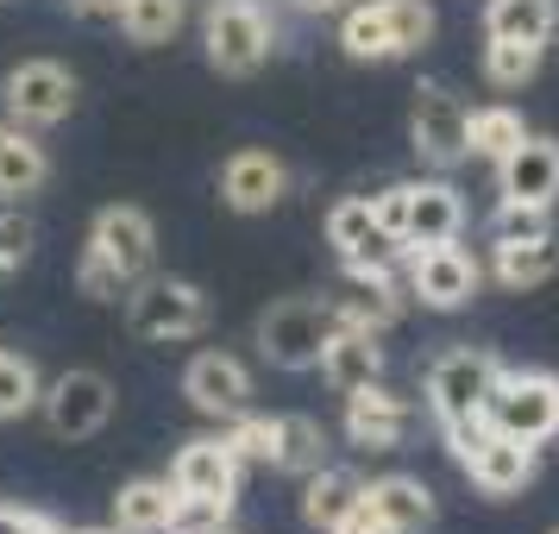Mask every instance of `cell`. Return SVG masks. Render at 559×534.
Here are the masks:
<instances>
[{"label": "cell", "mask_w": 559, "mask_h": 534, "mask_svg": "<svg viewBox=\"0 0 559 534\" xmlns=\"http://www.w3.org/2000/svg\"><path fill=\"white\" fill-rule=\"evenodd\" d=\"M127 289H132V283L120 277V271H114V264L95 252V246L82 252V264H76V296H88V302H114V296H127Z\"/></svg>", "instance_id": "obj_37"}, {"label": "cell", "mask_w": 559, "mask_h": 534, "mask_svg": "<svg viewBox=\"0 0 559 534\" xmlns=\"http://www.w3.org/2000/svg\"><path fill=\"white\" fill-rule=\"evenodd\" d=\"M554 534H559V529H554Z\"/></svg>", "instance_id": "obj_46"}, {"label": "cell", "mask_w": 559, "mask_h": 534, "mask_svg": "<svg viewBox=\"0 0 559 534\" xmlns=\"http://www.w3.org/2000/svg\"><path fill=\"white\" fill-rule=\"evenodd\" d=\"M390 7V32H396V51L415 57V51H428V38H433V7L428 0H383Z\"/></svg>", "instance_id": "obj_36"}, {"label": "cell", "mask_w": 559, "mask_h": 534, "mask_svg": "<svg viewBox=\"0 0 559 534\" xmlns=\"http://www.w3.org/2000/svg\"><path fill=\"white\" fill-rule=\"evenodd\" d=\"M333 315L346 321V328H371L383 333L390 321H396V271H346V283L328 296Z\"/></svg>", "instance_id": "obj_19"}, {"label": "cell", "mask_w": 559, "mask_h": 534, "mask_svg": "<svg viewBox=\"0 0 559 534\" xmlns=\"http://www.w3.org/2000/svg\"><path fill=\"white\" fill-rule=\"evenodd\" d=\"M484 422L497 434H515V440H554L559 434V378L554 371H503L497 390H490V408H484Z\"/></svg>", "instance_id": "obj_5"}, {"label": "cell", "mask_w": 559, "mask_h": 534, "mask_svg": "<svg viewBox=\"0 0 559 534\" xmlns=\"http://www.w3.org/2000/svg\"><path fill=\"white\" fill-rule=\"evenodd\" d=\"M127 328L152 346H170V340H195L207 328V302L195 283L182 277H139L127 289Z\"/></svg>", "instance_id": "obj_4"}, {"label": "cell", "mask_w": 559, "mask_h": 534, "mask_svg": "<svg viewBox=\"0 0 559 534\" xmlns=\"http://www.w3.org/2000/svg\"><path fill=\"white\" fill-rule=\"evenodd\" d=\"M459 465H465L472 490H484V497H522V490L534 484V447L515 440V434H497V428L484 434Z\"/></svg>", "instance_id": "obj_13"}, {"label": "cell", "mask_w": 559, "mask_h": 534, "mask_svg": "<svg viewBox=\"0 0 559 534\" xmlns=\"http://www.w3.org/2000/svg\"><path fill=\"white\" fill-rule=\"evenodd\" d=\"M547 233H554V207L547 202H497V214H490V246L547 239Z\"/></svg>", "instance_id": "obj_34"}, {"label": "cell", "mask_w": 559, "mask_h": 534, "mask_svg": "<svg viewBox=\"0 0 559 534\" xmlns=\"http://www.w3.org/2000/svg\"><path fill=\"white\" fill-rule=\"evenodd\" d=\"M170 503H177V484L170 478H132L114 497V529L120 534H170Z\"/></svg>", "instance_id": "obj_25"}, {"label": "cell", "mask_w": 559, "mask_h": 534, "mask_svg": "<svg viewBox=\"0 0 559 534\" xmlns=\"http://www.w3.org/2000/svg\"><path fill=\"white\" fill-rule=\"evenodd\" d=\"M38 408H45V428H51L57 440H88V434H102L107 415H114V383H107L102 371H63L57 383H45Z\"/></svg>", "instance_id": "obj_9"}, {"label": "cell", "mask_w": 559, "mask_h": 534, "mask_svg": "<svg viewBox=\"0 0 559 534\" xmlns=\"http://www.w3.org/2000/svg\"><path fill=\"white\" fill-rule=\"evenodd\" d=\"M227 515H233V503H221V497H189V490H177V503H170V534H221Z\"/></svg>", "instance_id": "obj_35"}, {"label": "cell", "mask_w": 559, "mask_h": 534, "mask_svg": "<svg viewBox=\"0 0 559 534\" xmlns=\"http://www.w3.org/2000/svg\"><path fill=\"white\" fill-rule=\"evenodd\" d=\"M296 7H302V13H321V20H333V13H346L353 0H296Z\"/></svg>", "instance_id": "obj_43"}, {"label": "cell", "mask_w": 559, "mask_h": 534, "mask_svg": "<svg viewBox=\"0 0 559 534\" xmlns=\"http://www.w3.org/2000/svg\"><path fill=\"white\" fill-rule=\"evenodd\" d=\"M408 434H415V408L403 396H390L383 383H365L346 396V440L365 447V453H390V447H403Z\"/></svg>", "instance_id": "obj_14"}, {"label": "cell", "mask_w": 559, "mask_h": 534, "mask_svg": "<svg viewBox=\"0 0 559 534\" xmlns=\"http://www.w3.org/2000/svg\"><path fill=\"white\" fill-rule=\"evenodd\" d=\"M314 465H328V428L308 415H277V472L308 478Z\"/></svg>", "instance_id": "obj_28"}, {"label": "cell", "mask_w": 559, "mask_h": 534, "mask_svg": "<svg viewBox=\"0 0 559 534\" xmlns=\"http://www.w3.org/2000/svg\"><path fill=\"white\" fill-rule=\"evenodd\" d=\"M227 447L239 465H277V415H233L227 422Z\"/></svg>", "instance_id": "obj_33"}, {"label": "cell", "mask_w": 559, "mask_h": 534, "mask_svg": "<svg viewBox=\"0 0 559 534\" xmlns=\"http://www.w3.org/2000/svg\"><path fill=\"white\" fill-rule=\"evenodd\" d=\"M182 396L202 415H214V422H233V415L252 408V371L233 353H195L189 371H182Z\"/></svg>", "instance_id": "obj_11"}, {"label": "cell", "mask_w": 559, "mask_h": 534, "mask_svg": "<svg viewBox=\"0 0 559 534\" xmlns=\"http://www.w3.org/2000/svg\"><path fill=\"white\" fill-rule=\"evenodd\" d=\"M365 503L378 509V522L390 534H428L433 529V490L421 478H371L365 484Z\"/></svg>", "instance_id": "obj_20"}, {"label": "cell", "mask_w": 559, "mask_h": 534, "mask_svg": "<svg viewBox=\"0 0 559 534\" xmlns=\"http://www.w3.org/2000/svg\"><path fill=\"white\" fill-rule=\"evenodd\" d=\"M202 45L207 63L221 76H258L271 63V45H277V26L264 20L258 0H214L202 20Z\"/></svg>", "instance_id": "obj_2"}, {"label": "cell", "mask_w": 559, "mask_h": 534, "mask_svg": "<svg viewBox=\"0 0 559 534\" xmlns=\"http://www.w3.org/2000/svg\"><path fill=\"white\" fill-rule=\"evenodd\" d=\"M490 264H497V283L503 289H540V283L559 271V239H515V246H490Z\"/></svg>", "instance_id": "obj_27"}, {"label": "cell", "mask_w": 559, "mask_h": 534, "mask_svg": "<svg viewBox=\"0 0 559 534\" xmlns=\"http://www.w3.org/2000/svg\"><path fill=\"white\" fill-rule=\"evenodd\" d=\"M340 328V315L333 302L321 296H289V302H271L264 308V321H258V353L271 358L277 371H314L321 365V346L333 340Z\"/></svg>", "instance_id": "obj_1"}, {"label": "cell", "mask_w": 559, "mask_h": 534, "mask_svg": "<svg viewBox=\"0 0 559 534\" xmlns=\"http://www.w3.org/2000/svg\"><path fill=\"white\" fill-rule=\"evenodd\" d=\"M76 13H88V20H114L120 13V0H70Z\"/></svg>", "instance_id": "obj_42"}, {"label": "cell", "mask_w": 559, "mask_h": 534, "mask_svg": "<svg viewBox=\"0 0 559 534\" xmlns=\"http://www.w3.org/2000/svg\"><path fill=\"white\" fill-rule=\"evenodd\" d=\"M32 239H38V233H32L26 214H0V283L20 277V264L32 258Z\"/></svg>", "instance_id": "obj_39"}, {"label": "cell", "mask_w": 559, "mask_h": 534, "mask_svg": "<svg viewBox=\"0 0 559 534\" xmlns=\"http://www.w3.org/2000/svg\"><path fill=\"white\" fill-rule=\"evenodd\" d=\"M321 378L340 390V396H353V390H365V383L383 378V353H378V333L371 328H333V340L321 346V365H314Z\"/></svg>", "instance_id": "obj_18"}, {"label": "cell", "mask_w": 559, "mask_h": 534, "mask_svg": "<svg viewBox=\"0 0 559 534\" xmlns=\"http://www.w3.org/2000/svg\"><path fill=\"white\" fill-rule=\"evenodd\" d=\"M340 51L353 57V63H390V57H403L383 0H353V7L340 13Z\"/></svg>", "instance_id": "obj_24"}, {"label": "cell", "mask_w": 559, "mask_h": 534, "mask_svg": "<svg viewBox=\"0 0 559 534\" xmlns=\"http://www.w3.org/2000/svg\"><path fill=\"white\" fill-rule=\"evenodd\" d=\"M403 283H408V296L428 302V308H465L472 296H478L484 271L459 239H447V246H408L403 252Z\"/></svg>", "instance_id": "obj_6"}, {"label": "cell", "mask_w": 559, "mask_h": 534, "mask_svg": "<svg viewBox=\"0 0 559 534\" xmlns=\"http://www.w3.org/2000/svg\"><path fill=\"white\" fill-rule=\"evenodd\" d=\"M239 459H233L227 434H202V440H189L177 453V465H170V484L177 490H189V497H221V503H233L239 497Z\"/></svg>", "instance_id": "obj_16"}, {"label": "cell", "mask_w": 559, "mask_h": 534, "mask_svg": "<svg viewBox=\"0 0 559 534\" xmlns=\"http://www.w3.org/2000/svg\"><path fill=\"white\" fill-rule=\"evenodd\" d=\"M333 534H390V529H383V522H378V509H371V503H365V497H358V503L346 509L340 522H333Z\"/></svg>", "instance_id": "obj_40"}, {"label": "cell", "mask_w": 559, "mask_h": 534, "mask_svg": "<svg viewBox=\"0 0 559 534\" xmlns=\"http://www.w3.org/2000/svg\"><path fill=\"white\" fill-rule=\"evenodd\" d=\"M38 534H70V529H57V522H45V529H38Z\"/></svg>", "instance_id": "obj_45"}, {"label": "cell", "mask_w": 559, "mask_h": 534, "mask_svg": "<svg viewBox=\"0 0 559 534\" xmlns=\"http://www.w3.org/2000/svg\"><path fill=\"white\" fill-rule=\"evenodd\" d=\"M51 182V157L20 120H0V195H38Z\"/></svg>", "instance_id": "obj_23"}, {"label": "cell", "mask_w": 559, "mask_h": 534, "mask_svg": "<svg viewBox=\"0 0 559 534\" xmlns=\"http://www.w3.org/2000/svg\"><path fill=\"white\" fill-rule=\"evenodd\" d=\"M82 534H120V529H114V522H107V529H82Z\"/></svg>", "instance_id": "obj_44"}, {"label": "cell", "mask_w": 559, "mask_h": 534, "mask_svg": "<svg viewBox=\"0 0 559 534\" xmlns=\"http://www.w3.org/2000/svg\"><path fill=\"white\" fill-rule=\"evenodd\" d=\"M88 246L120 271L127 283H139V277H152V264H157V227L139 214V207H102L95 214V233H88Z\"/></svg>", "instance_id": "obj_12"}, {"label": "cell", "mask_w": 559, "mask_h": 534, "mask_svg": "<svg viewBox=\"0 0 559 534\" xmlns=\"http://www.w3.org/2000/svg\"><path fill=\"white\" fill-rule=\"evenodd\" d=\"M408 132H415V152L428 157V164H440V170L472 157V107L459 102L453 88H440V82H421L415 88Z\"/></svg>", "instance_id": "obj_7"}, {"label": "cell", "mask_w": 559, "mask_h": 534, "mask_svg": "<svg viewBox=\"0 0 559 534\" xmlns=\"http://www.w3.org/2000/svg\"><path fill=\"white\" fill-rule=\"evenodd\" d=\"M497 189H503V202H547L554 207V195H559V139L528 132V139L497 164Z\"/></svg>", "instance_id": "obj_17"}, {"label": "cell", "mask_w": 559, "mask_h": 534, "mask_svg": "<svg viewBox=\"0 0 559 534\" xmlns=\"http://www.w3.org/2000/svg\"><path fill=\"white\" fill-rule=\"evenodd\" d=\"M289 195V170L277 152H233L221 164V202L233 214H271Z\"/></svg>", "instance_id": "obj_15"}, {"label": "cell", "mask_w": 559, "mask_h": 534, "mask_svg": "<svg viewBox=\"0 0 559 534\" xmlns=\"http://www.w3.org/2000/svg\"><path fill=\"white\" fill-rule=\"evenodd\" d=\"M358 497H365V478H358L353 465H314L302 478V522L333 534V522H340Z\"/></svg>", "instance_id": "obj_22"}, {"label": "cell", "mask_w": 559, "mask_h": 534, "mask_svg": "<svg viewBox=\"0 0 559 534\" xmlns=\"http://www.w3.org/2000/svg\"><path fill=\"white\" fill-rule=\"evenodd\" d=\"M540 57H547V45H515V38H490V45H484V76L497 82V88H522V82L540 76Z\"/></svg>", "instance_id": "obj_32"}, {"label": "cell", "mask_w": 559, "mask_h": 534, "mask_svg": "<svg viewBox=\"0 0 559 534\" xmlns=\"http://www.w3.org/2000/svg\"><path fill=\"white\" fill-rule=\"evenodd\" d=\"M38 396H45L38 365H32L26 353H7V346H0V422H20V415H32V408H38Z\"/></svg>", "instance_id": "obj_31"}, {"label": "cell", "mask_w": 559, "mask_h": 534, "mask_svg": "<svg viewBox=\"0 0 559 534\" xmlns=\"http://www.w3.org/2000/svg\"><path fill=\"white\" fill-rule=\"evenodd\" d=\"M7 114L20 120V127H63L70 114H76V76L51 63V57H32L20 63L13 76H7Z\"/></svg>", "instance_id": "obj_10"}, {"label": "cell", "mask_w": 559, "mask_h": 534, "mask_svg": "<svg viewBox=\"0 0 559 534\" xmlns=\"http://www.w3.org/2000/svg\"><path fill=\"white\" fill-rule=\"evenodd\" d=\"M328 246L340 252L346 271H396L403 252H408L396 233L378 227V214H371L365 195H346V202L328 207Z\"/></svg>", "instance_id": "obj_8"}, {"label": "cell", "mask_w": 559, "mask_h": 534, "mask_svg": "<svg viewBox=\"0 0 559 534\" xmlns=\"http://www.w3.org/2000/svg\"><path fill=\"white\" fill-rule=\"evenodd\" d=\"M559 0H490L484 7V38H515V45H554Z\"/></svg>", "instance_id": "obj_26"}, {"label": "cell", "mask_w": 559, "mask_h": 534, "mask_svg": "<svg viewBox=\"0 0 559 534\" xmlns=\"http://www.w3.org/2000/svg\"><path fill=\"white\" fill-rule=\"evenodd\" d=\"M465 227V202L453 182H415V207H408L403 246H447Z\"/></svg>", "instance_id": "obj_21"}, {"label": "cell", "mask_w": 559, "mask_h": 534, "mask_svg": "<svg viewBox=\"0 0 559 534\" xmlns=\"http://www.w3.org/2000/svg\"><path fill=\"white\" fill-rule=\"evenodd\" d=\"M114 26L127 32L132 45H170L182 32V0H120Z\"/></svg>", "instance_id": "obj_29"}, {"label": "cell", "mask_w": 559, "mask_h": 534, "mask_svg": "<svg viewBox=\"0 0 559 534\" xmlns=\"http://www.w3.org/2000/svg\"><path fill=\"white\" fill-rule=\"evenodd\" d=\"M38 529H45V515H38V509L0 503V534H38Z\"/></svg>", "instance_id": "obj_41"}, {"label": "cell", "mask_w": 559, "mask_h": 534, "mask_svg": "<svg viewBox=\"0 0 559 534\" xmlns=\"http://www.w3.org/2000/svg\"><path fill=\"white\" fill-rule=\"evenodd\" d=\"M365 202H371V214H378L383 233H396V239H403V233H408V207H415V182H383V189H371Z\"/></svg>", "instance_id": "obj_38"}, {"label": "cell", "mask_w": 559, "mask_h": 534, "mask_svg": "<svg viewBox=\"0 0 559 534\" xmlns=\"http://www.w3.org/2000/svg\"><path fill=\"white\" fill-rule=\"evenodd\" d=\"M497 378H503V365L484 353V346H453V353H440L428 365V415L440 422V428L478 422L484 408H490Z\"/></svg>", "instance_id": "obj_3"}, {"label": "cell", "mask_w": 559, "mask_h": 534, "mask_svg": "<svg viewBox=\"0 0 559 534\" xmlns=\"http://www.w3.org/2000/svg\"><path fill=\"white\" fill-rule=\"evenodd\" d=\"M522 139H528V127L515 107H478L472 114V157H484V164H503Z\"/></svg>", "instance_id": "obj_30"}]
</instances>
